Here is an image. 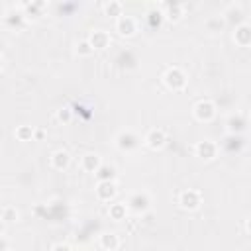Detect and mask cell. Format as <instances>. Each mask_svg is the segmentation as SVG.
Here are the masks:
<instances>
[{
    "mask_svg": "<svg viewBox=\"0 0 251 251\" xmlns=\"http://www.w3.org/2000/svg\"><path fill=\"white\" fill-rule=\"evenodd\" d=\"M163 80H165V84H167L171 90H182V88L186 86V75H184L182 69H178V67L167 69V73L163 75Z\"/></svg>",
    "mask_w": 251,
    "mask_h": 251,
    "instance_id": "obj_1",
    "label": "cell"
},
{
    "mask_svg": "<svg viewBox=\"0 0 251 251\" xmlns=\"http://www.w3.org/2000/svg\"><path fill=\"white\" fill-rule=\"evenodd\" d=\"M149 204H151L149 194H147V192H141V190L131 192V194L127 196V202H126L127 210H131V212H135V214H143V212L149 208Z\"/></svg>",
    "mask_w": 251,
    "mask_h": 251,
    "instance_id": "obj_2",
    "label": "cell"
},
{
    "mask_svg": "<svg viewBox=\"0 0 251 251\" xmlns=\"http://www.w3.org/2000/svg\"><path fill=\"white\" fill-rule=\"evenodd\" d=\"M137 145H139V137L131 129H124L116 135V147L120 151H133Z\"/></svg>",
    "mask_w": 251,
    "mask_h": 251,
    "instance_id": "obj_3",
    "label": "cell"
},
{
    "mask_svg": "<svg viewBox=\"0 0 251 251\" xmlns=\"http://www.w3.org/2000/svg\"><path fill=\"white\" fill-rule=\"evenodd\" d=\"M178 204H180V208H184V210H196V208L202 204V194H200V190H194V188L182 190V192L178 194Z\"/></svg>",
    "mask_w": 251,
    "mask_h": 251,
    "instance_id": "obj_4",
    "label": "cell"
},
{
    "mask_svg": "<svg viewBox=\"0 0 251 251\" xmlns=\"http://www.w3.org/2000/svg\"><path fill=\"white\" fill-rule=\"evenodd\" d=\"M194 118L196 120H200V122H210V120H214V116H216V106H214V102L212 100H200V102H196L194 104Z\"/></svg>",
    "mask_w": 251,
    "mask_h": 251,
    "instance_id": "obj_5",
    "label": "cell"
},
{
    "mask_svg": "<svg viewBox=\"0 0 251 251\" xmlns=\"http://www.w3.org/2000/svg\"><path fill=\"white\" fill-rule=\"evenodd\" d=\"M143 141H145V145L151 147V149H161V147L167 143V135H165V131H163L161 127H153V129L147 131V135H145Z\"/></svg>",
    "mask_w": 251,
    "mask_h": 251,
    "instance_id": "obj_6",
    "label": "cell"
},
{
    "mask_svg": "<svg viewBox=\"0 0 251 251\" xmlns=\"http://www.w3.org/2000/svg\"><path fill=\"white\" fill-rule=\"evenodd\" d=\"M194 151H196L198 157L210 161V159L216 157V153H218V145H216L212 139H202V141H198V143L194 145Z\"/></svg>",
    "mask_w": 251,
    "mask_h": 251,
    "instance_id": "obj_7",
    "label": "cell"
},
{
    "mask_svg": "<svg viewBox=\"0 0 251 251\" xmlns=\"http://www.w3.org/2000/svg\"><path fill=\"white\" fill-rule=\"evenodd\" d=\"M116 29H118L120 35L129 37V35H133V33L137 31V24H135V20H133L131 16H124V14H122V16L116 20Z\"/></svg>",
    "mask_w": 251,
    "mask_h": 251,
    "instance_id": "obj_8",
    "label": "cell"
},
{
    "mask_svg": "<svg viewBox=\"0 0 251 251\" xmlns=\"http://www.w3.org/2000/svg\"><path fill=\"white\" fill-rule=\"evenodd\" d=\"M116 192H118V186L114 180H104V182H98V186H96V196L104 202L112 200L116 196Z\"/></svg>",
    "mask_w": 251,
    "mask_h": 251,
    "instance_id": "obj_9",
    "label": "cell"
},
{
    "mask_svg": "<svg viewBox=\"0 0 251 251\" xmlns=\"http://www.w3.org/2000/svg\"><path fill=\"white\" fill-rule=\"evenodd\" d=\"M233 39H235V43L241 45V47L251 45V25H249V24H239V25L235 27V31H233Z\"/></svg>",
    "mask_w": 251,
    "mask_h": 251,
    "instance_id": "obj_10",
    "label": "cell"
},
{
    "mask_svg": "<svg viewBox=\"0 0 251 251\" xmlns=\"http://www.w3.org/2000/svg\"><path fill=\"white\" fill-rule=\"evenodd\" d=\"M88 41H90V45H92L94 49H104V47H108V43H110V35H108L104 29H94L92 35L88 37Z\"/></svg>",
    "mask_w": 251,
    "mask_h": 251,
    "instance_id": "obj_11",
    "label": "cell"
},
{
    "mask_svg": "<svg viewBox=\"0 0 251 251\" xmlns=\"http://www.w3.org/2000/svg\"><path fill=\"white\" fill-rule=\"evenodd\" d=\"M82 169L86 171V173H96L98 169H100V165H102V161H100V157L96 155V153H86L84 157H82Z\"/></svg>",
    "mask_w": 251,
    "mask_h": 251,
    "instance_id": "obj_12",
    "label": "cell"
},
{
    "mask_svg": "<svg viewBox=\"0 0 251 251\" xmlns=\"http://www.w3.org/2000/svg\"><path fill=\"white\" fill-rule=\"evenodd\" d=\"M98 243H100V247L104 251H116L120 247V239H118L116 233H102L100 239H98Z\"/></svg>",
    "mask_w": 251,
    "mask_h": 251,
    "instance_id": "obj_13",
    "label": "cell"
},
{
    "mask_svg": "<svg viewBox=\"0 0 251 251\" xmlns=\"http://www.w3.org/2000/svg\"><path fill=\"white\" fill-rule=\"evenodd\" d=\"M69 163H71V155H69L67 151H63V149L55 151V153H53V157H51V165H53L55 169H59V171L67 169V167H69Z\"/></svg>",
    "mask_w": 251,
    "mask_h": 251,
    "instance_id": "obj_14",
    "label": "cell"
},
{
    "mask_svg": "<svg viewBox=\"0 0 251 251\" xmlns=\"http://www.w3.org/2000/svg\"><path fill=\"white\" fill-rule=\"evenodd\" d=\"M226 126H227V129L231 131V133H235V131H241L243 127H245V118H243V114H231L227 120H226Z\"/></svg>",
    "mask_w": 251,
    "mask_h": 251,
    "instance_id": "obj_15",
    "label": "cell"
},
{
    "mask_svg": "<svg viewBox=\"0 0 251 251\" xmlns=\"http://www.w3.org/2000/svg\"><path fill=\"white\" fill-rule=\"evenodd\" d=\"M94 175H96L98 182H104V180H114V178H116V169H114L112 165H108V163H102V165H100V169H98Z\"/></svg>",
    "mask_w": 251,
    "mask_h": 251,
    "instance_id": "obj_16",
    "label": "cell"
},
{
    "mask_svg": "<svg viewBox=\"0 0 251 251\" xmlns=\"http://www.w3.org/2000/svg\"><path fill=\"white\" fill-rule=\"evenodd\" d=\"M163 16L169 18V20H173V22H176V20H180V16H182V6L176 4V2H175V4H167Z\"/></svg>",
    "mask_w": 251,
    "mask_h": 251,
    "instance_id": "obj_17",
    "label": "cell"
},
{
    "mask_svg": "<svg viewBox=\"0 0 251 251\" xmlns=\"http://www.w3.org/2000/svg\"><path fill=\"white\" fill-rule=\"evenodd\" d=\"M126 214H127L126 202H116V204L110 206V218H112V220H124Z\"/></svg>",
    "mask_w": 251,
    "mask_h": 251,
    "instance_id": "obj_18",
    "label": "cell"
},
{
    "mask_svg": "<svg viewBox=\"0 0 251 251\" xmlns=\"http://www.w3.org/2000/svg\"><path fill=\"white\" fill-rule=\"evenodd\" d=\"M16 137H18L20 141L31 139V137H33V127H31V126H20V127L16 129Z\"/></svg>",
    "mask_w": 251,
    "mask_h": 251,
    "instance_id": "obj_19",
    "label": "cell"
},
{
    "mask_svg": "<svg viewBox=\"0 0 251 251\" xmlns=\"http://www.w3.org/2000/svg\"><path fill=\"white\" fill-rule=\"evenodd\" d=\"M2 220H4V224H10V222L18 220V212H16V208H12V206H4V208H2Z\"/></svg>",
    "mask_w": 251,
    "mask_h": 251,
    "instance_id": "obj_20",
    "label": "cell"
},
{
    "mask_svg": "<svg viewBox=\"0 0 251 251\" xmlns=\"http://www.w3.org/2000/svg\"><path fill=\"white\" fill-rule=\"evenodd\" d=\"M104 10H106V14H110V16H122V4L120 2H108L106 6H104Z\"/></svg>",
    "mask_w": 251,
    "mask_h": 251,
    "instance_id": "obj_21",
    "label": "cell"
},
{
    "mask_svg": "<svg viewBox=\"0 0 251 251\" xmlns=\"http://www.w3.org/2000/svg\"><path fill=\"white\" fill-rule=\"evenodd\" d=\"M76 53L86 57V55H92V53H94V47H92V45H90V41L86 39V41H80V43L76 45Z\"/></svg>",
    "mask_w": 251,
    "mask_h": 251,
    "instance_id": "obj_22",
    "label": "cell"
},
{
    "mask_svg": "<svg viewBox=\"0 0 251 251\" xmlns=\"http://www.w3.org/2000/svg\"><path fill=\"white\" fill-rule=\"evenodd\" d=\"M71 118H73V112H71V108L63 106V108H59V110H57V120H59V122H65V124H69V122H71Z\"/></svg>",
    "mask_w": 251,
    "mask_h": 251,
    "instance_id": "obj_23",
    "label": "cell"
},
{
    "mask_svg": "<svg viewBox=\"0 0 251 251\" xmlns=\"http://www.w3.org/2000/svg\"><path fill=\"white\" fill-rule=\"evenodd\" d=\"M206 25H208V29H210V31H220V29L224 27V20L218 16V18L208 20V22H206Z\"/></svg>",
    "mask_w": 251,
    "mask_h": 251,
    "instance_id": "obj_24",
    "label": "cell"
},
{
    "mask_svg": "<svg viewBox=\"0 0 251 251\" xmlns=\"http://www.w3.org/2000/svg\"><path fill=\"white\" fill-rule=\"evenodd\" d=\"M24 8H25L29 14H35L39 8H43V2H31V4H24Z\"/></svg>",
    "mask_w": 251,
    "mask_h": 251,
    "instance_id": "obj_25",
    "label": "cell"
},
{
    "mask_svg": "<svg viewBox=\"0 0 251 251\" xmlns=\"http://www.w3.org/2000/svg\"><path fill=\"white\" fill-rule=\"evenodd\" d=\"M51 251H73V249H71V245H67V243H55Z\"/></svg>",
    "mask_w": 251,
    "mask_h": 251,
    "instance_id": "obj_26",
    "label": "cell"
},
{
    "mask_svg": "<svg viewBox=\"0 0 251 251\" xmlns=\"http://www.w3.org/2000/svg\"><path fill=\"white\" fill-rule=\"evenodd\" d=\"M245 229H247V231H249V233H251V218H249V220H247V222H245Z\"/></svg>",
    "mask_w": 251,
    "mask_h": 251,
    "instance_id": "obj_27",
    "label": "cell"
},
{
    "mask_svg": "<svg viewBox=\"0 0 251 251\" xmlns=\"http://www.w3.org/2000/svg\"><path fill=\"white\" fill-rule=\"evenodd\" d=\"M4 251H10V249H4Z\"/></svg>",
    "mask_w": 251,
    "mask_h": 251,
    "instance_id": "obj_28",
    "label": "cell"
},
{
    "mask_svg": "<svg viewBox=\"0 0 251 251\" xmlns=\"http://www.w3.org/2000/svg\"><path fill=\"white\" fill-rule=\"evenodd\" d=\"M249 118H251V112H249Z\"/></svg>",
    "mask_w": 251,
    "mask_h": 251,
    "instance_id": "obj_29",
    "label": "cell"
}]
</instances>
